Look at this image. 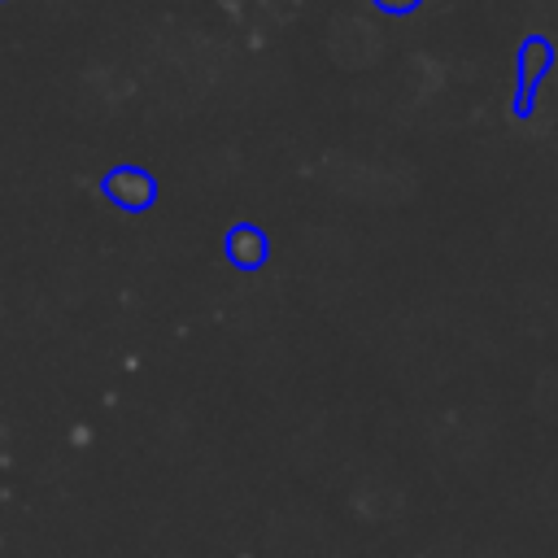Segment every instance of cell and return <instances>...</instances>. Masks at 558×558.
<instances>
[{
  "label": "cell",
  "instance_id": "cell-3",
  "mask_svg": "<svg viewBox=\"0 0 558 558\" xmlns=\"http://www.w3.org/2000/svg\"><path fill=\"white\" fill-rule=\"evenodd\" d=\"M545 65H549V44L545 39H532L523 48V83H532L536 74H545Z\"/></svg>",
  "mask_w": 558,
  "mask_h": 558
},
{
  "label": "cell",
  "instance_id": "cell-2",
  "mask_svg": "<svg viewBox=\"0 0 558 558\" xmlns=\"http://www.w3.org/2000/svg\"><path fill=\"white\" fill-rule=\"evenodd\" d=\"M227 257L240 270H257L266 262V235L257 227H231L227 231Z\"/></svg>",
  "mask_w": 558,
  "mask_h": 558
},
{
  "label": "cell",
  "instance_id": "cell-4",
  "mask_svg": "<svg viewBox=\"0 0 558 558\" xmlns=\"http://www.w3.org/2000/svg\"><path fill=\"white\" fill-rule=\"evenodd\" d=\"M375 4H379V9H388V13H410L418 0H375Z\"/></svg>",
  "mask_w": 558,
  "mask_h": 558
},
{
  "label": "cell",
  "instance_id": "cell-1",
  "mask_svg": "<svg viewBox=\"0 0 558 558\" xmlns=\"http://www.w3.org/2000/svg\"><path fill=\"white\" fill-rule=\"evenodd\" d=\"M105 196L113 205H122V209H148L153 196H157V187H153V179L140 166H113L105 174Z\"/></svg>",
  "mask_w": 558,
  "mask_h": 558
}]
</instances>
